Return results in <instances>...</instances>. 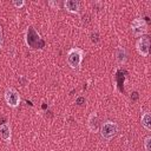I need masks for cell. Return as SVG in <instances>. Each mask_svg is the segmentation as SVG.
Instances as JSON below:
<instances>
[{"label":"cell","mask_w":151,"mask_h":151,"mask_svg":"<svg viewBox=\"0 0 151 151\" xmlns=\"http://www.w3.org/2000/svg\"><path fill=\"white\" fill-rule=\"evenodd\" d=\"M25 41L28 47L32 50H42L45 47V41L40 37V34L35 31L33 26H28L25 34Z\"/></svg>","instance_id":"1"},{"label":"cell","mask_w":151,"mask_h":151,"mask_svg":"<svg viewBox=\"0 0 151 151\" xmlns=\"http://www.w3.org/2000/svg\"><path fill=\"white\" fill-rule=\"evenodd\" d=\"M84 58V51L79 47H73L67 52V64L73 70H79Z\"/></svg>","instance_id":"2"},{"label":"cell","mask_w":151,"mask_h":151,"mask_svg":"<svg viewBox=\"0 0 151 151\" xmlns=\"http://www.w3.org/2000/svg\"><path fill=\"white\" fill-rule=\"evenodd\" d=\"M117 132H118V124L111 120L105 122L100 127V134L106 140L112 139L117 134Z\"/></svg>","instance_id":"3"},{"label":"cell","mask_w":151,"mask_h":151,"mask_svg":"<svg viewBox=\"0 0 151 151\" xmlns=\"http://www.w3.org/2000/svg\"><path fill=\"white\" fill-rule=\"evenodd\" d=\"M131 31L133 33L134 37H143V34L146 33L147 31V24L144 19L142 18H137L132 21L131 24Z\"/></svg>","instance_id":"4"},{"label":"cell","mask_w":151,"mask_h":151,"mask_svg":"<svg viewBox=\"0 0 151 151\" xmlns=\"http://www.w3.org/2000/svg\"><path fill=\"white\" fill-rule=\"evenodd\" d=\"M5 101L7 103L8 106L11 107H17L20 103V94L19 92L13 88V87H8L5 91Z\"/></svg>","instance_id":"5"},{"label":"cell","mask_w":151,"mask_h":151,"mask_svg":"<svg viewBox=\"0 0 151 151\" xmlns=\"http://www.w3.org/2000/svg\"><path fill=\"white\" fill-rule=\"evenodd\" d=\"M136 48L137 52L143 55V57H147L149 55V51H150V39L149 37H140L136 44Z\"/></svg>","instance_id":"6"},{"label":"cell","mask_w":151,"mask_h":151,"mask_svg":"<svg viewBox=\"0 0 151 151\" xmlns=\"http://www.w3.org/2000/svg\"><path fill=\"white\" fill-rule=\"evenodd\" d=\"M87 127L91 132H97L98 129H99V118H98V114L96 112H92L87 119Z\"/></svg>","instance_id":"7"},{"label":"cell","mask_w":151,"mask_h":151,"mask_svg":"<svg viewBox=\"0 0 151 151\" xmlns=\"http://www.w3.org/2000/svg\"><path fill=\"white\" fill-rule=\"evenodd\" d=\"M0 137L6 143L11 142V139H12V131H11L9 123H5V124L0 125Z\"/></svg>","instance_id":"8"},{"label":"cell","mask_w":151,"mask_h":151,"mask_svg":"<svg viewBox=\"0 0 151 151\" xmlns=\"http://www.w3.org/2000/svg\"><path fill=\"white\" fill-rule=\"evenodd\" d=\"M64 6L71 13H78L79 8H80V4L78 1H74V0H66L64 2Z\"/></svg>","instance_id":"9"},{"label":"cell","mask_w":151,"mask_h":151,"mask_svg":"<svg viewBox=\"0 0 151 151\" xmlns=\"http://www.w3.org/2000/svg\"><path fill=\"white\" fill-rule=\"evenodd\" d=\"M126 57H127V54H126L125 48L122 47V46H119V47L116 50V59H117L118 64H120V65L125 64V61H126V59H127Z\"/></svg>","instance_id":"10"},{"label":"cell","mask_w":151,"mask_h":151,"mask_svg":"<svg viewBox=\"0 0 151 151\" xmlns=\"http://www.w3.org/2000/svg\"><path fill=\"white\" fill-rule=\"evenodd\" d=\"M142 125H143L147 131L151 130V116H150V112H145V113L142 116Z\"/></svg>","instance_id":"11"},{"label":"cell","mask_w":151,"mask_h":151,"mask_svg":"<svg viewBox=\"0 0 151 151\" xmlns=\"http://www.w3.org/2000/svg\"><path fill=\"white\" fill-rule=\"evenodd\" d=\"M90 38H91V41H92L93 44H97V42L99 41V33H98V31H93V32L91 33Z\"/></svg>","instance_id":"12"},{"label":"cell","mask_w":151,"mask_h":151,"mask_svg":"<svg viewBox=\"0 0 151 151\" xmlns=\"http://www.w3.org/2000/svg\"><path fill=\"white\" fill-rule=\"evenodd\" d=\"M144 147H145V151H151V137L147 136L144 140Z\"/></svg>","instance_id":"13"},{"label":"cell","mask_w":151,"mask_h":151,"mask_svg":"<svg viewBox=\"0 0 151 151\" xmlns=\"http://www.w3.org/2000/svg\"><path fill=\"white\" fill-rule=\"evenodd\" d=\"M85 101H86V99H85V97H83V96H79V97H77V98H76V104H77V105H79V106L84 105V104H85Z\"/></svg>","instance_id":"14"},{"label":"cell","mask_w":151,"mask_h":151,"mask_svg":"<svg viewBox=\"0 0 151 151\" xmlns=\"http://www.w3.org/2000/svg\"><path fill=\"white\" fill-rule=\"evenodd\" d=\"M13 5H14L15 7H19V8H20V7H22V6L25 5V1H22V0H19V1H18V0H14V1H13Z\"/></svg>","instance_id":"15"},{"label":"cell","mask_w":151,"mask_h":151,"mask_svg":"<svg viewBox=\"0 0 151 151\" xmlns=\"http://www.w3.org/2000/svg\"><path fill=\"white\" fill-rule=\"evenodd\" d=\"M2 41H4V34H2V27L0 25V48L2 47Z\"/></svg>","instance_id":"16"},{"label":"cell","mask_w":151,"mask_h":151,"mask_svg":"<svg viewBox=\"0 0 151 151\" xmlns=\"http://www.w3.org/2000/svg\"><path fill=\"white\" fill-rule=\"evenodd\" d=\"M48 5H50L51 7H54V8H59V5H58V2H54V1H48Z\"/></svg>","instance_id":"17"},{"label":"cell","mask_w":151,"mask_h":151,"mask_svg":"<svg viewBox=\"0 0 151 151\" xmlns=\"http://www.w3.org/2000/svg\"><path fill=\"white\" fill-rule=\"evenodd\" d=\"M138 98V92L137 91H134L133 93H132V96H131V99H133V100H136Z\"/></svg>","instance_id":"18"}]
</instances>
